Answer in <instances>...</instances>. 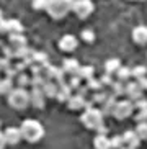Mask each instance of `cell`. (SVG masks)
I'll use <instances>...</instances> for the list:
<instances>
[{
    "label": "cell",
    "mask_w": 147,
    "mask_h": 149,
    "mask_svg": "<svg viewBox=\"0 0 147 149\" xmlns=\"http://www.w3.org/2000/svg\"><path fill=\"white\" fill-rule=\"evenodd\" d=\"M48 82L46 80V77H44L43 74H35L31 75V80H30V85L31 87H38V88H43V85Z\"/></svg>",
    "instance_id": "obj_25"
},
{
    "label": "cell",
    "mask_w": 147,
    "mask_h": 149,
    "mask_svg": "<svg viewBox=\"0 0 147 149\" xmlns=\"http://www.w3.org/2000/svg\"><path fill=\"white\" fill-rule=\"evenodd\" d=\"M111 93H113L114 97L124 95V82H121V80L113 82V84H111Z\"/></svg>",
    "instance_id": "obj_28"
},
{
    "label": "cell",
    "mask_w": 147,
    "mask_h": 149,
    "mask_svg": "<svg viewBox=\"0 0 147 149\" xmlns=\"http://www.w3.org/2000/svg\"><path fill=\"white\" fill-rule=\"evenodd\" d=\"M110 144H111L113 149H121L123 148V136H113L111 139H110Z\"/></svg>",
    "instance_id": "obj_34"
},
{
    "label": "cell",
    "mask_w": 147,
    "mask_h": 149,
    "mask_svg": "<svg viewBox=\"0 0 147 149\" xmlns=\"http://www.w3.org/2000/svg\"><path fill=\"white\" fill-rule=\"evenodd\" d=\"M95 10V5L92 0H74L72 3V12L77 15L80 20H85L88 18Z\"/></svg>",
    "instance_id": "obj_5"
},
{
    "label": "cell",
    "mask_w": 147,
    "mask_h": 149,
    "mask_svg": "<svg viewBox=\"0 0 147 149\" xmlns=\"http://www.w3.org/2000/svg\"><path fill=\"white\" fill-rule=\"evenodd\" d=\"M13 90V80L5 77V79H0V95H8Z\"/></svg>",
    "instance_id": "obj_23"
},
{
    "label": "cell",
    "mask_w": 147,
    "mask_h": 149,
    "mask_svg": "<svg viewBox=\"0 0 147 149\" xmlns=\"http://www.w3.org/2000/svg\"><path fill=\"white\" fill-rule=\"evenodd\" d=\"M0 51H2V54H3V57H7V59H15V49L10 48L8 44H5V46H2L0 48Z\"/></svg>",
    "instance_id": "obj_32"
},
{
    "label": "cell",
    "mask_w": 147,
    "mask_h": 149,
    "mask_svg": "<svg viewBox=\"0 0 147 149\" xmlns=\"http://www.w3.org/2000/svg\"><path fill=\"white\" fill-rule=\"evenodd\" d=\"M136 134L139 136V139H147V121L146 123H137Z\"/></svg>",
    "instance_id": "obj_31"
},
{
    "label": "cell",
    "mask_w": 147,
    "mask_h": 149,
    "mask_svg": "<svg viewBox=\"0 0 147 149\" xmlns=\"http://www.w3.org/2000/svg\"><path fill=\"white\" fill-rule=\"evenodd\" d=\"M114 82V80L111 79V75L110 74H105V75H101V79H100V84H101V85H111V84Z\"/></svg>",
    "instance_id": "obj_41"
},
{
    "label": "cell",
    "mask_w": 147,
    "mask_h": 149,
    "mask_svg": "<svg viewBox=\"0 0 147 149\" xmlns=\"http://www.w3.org/2000/svg\"><path fill=\"white\" fill-rule=\"evenodd\" d=\"M146 74H147V67L146 66H136V67L131 69V75L136 77V80L141 79V77H146Z\"/></svg>",
    "instance_id": "obj_29"
},
{
    "label": "cell",
    "mask_w": 147,
    "mask_h": 149,
    "mask_svg": "<svg viewBox=\"0 0 147 149\" xmlns=\"http://www.w3.org/2000/svg\"><path fill=\"white\" fill-rule=\"evenodd\" d=\"M72 90H77L78 87H80V77L78 75H70V80H69V84H67Z\"/></svg>",
    "instance_id": "obj_37"
},
{
    "label": "cell",
    "mask_w": 147,
    "mask_h": 149,
    "mask_svg": "<svg viewBox=\"0 0 147 149\" xmlns=\"http://www.w3.org/2000/svg\"><path fill=\"white\" fill-rule=\"evenodd\" d=\"M74 0H48L46 12L51 15L54 20H61L72 10Z\"/></svg>",
    "instance_id": "obj_2"
},
{
    "label": "cell",
    "mask_w": 147,
    "mask_h": 149,
    "mask_svg": "<svg viewBox=\"0 0 147 149\" xmlns=\"http://www.w3.org/2000/svg\"><path fill=\"white\" fill-rule=\"evenodd\" d=\"M87 88H88V90H93V92H100V90H103V85L100 84L98 79L92 77L90 80H87Z\"/></svg>",
    "instance_id": "obj_30"
},
{
    "label": "cell",
    "mask_w": 147,
    "mask_h": 149,
    "mask_svg": "<svg viewBox=\"0 0 147 149\" xmlns=\"http://www.w3.org/2000/svg\"><path fill=\"white\" fill-rule=\"evenodd\" d=\"M119 67H121L119 59H108V61L105 62V70H106V74H110V75H113Z\"/></svg>",
    "instance_id": "obj_22"
},
{
    "label": "cell",
    "mask_w": 147,
    "mask_h": 149,
    "mask_svg": "<svg viewBox=\"0 0 147 149\" xmlns=\"http://www.w3.org/2000/svg\"><path fill=\"white\" fill-rule=\"evenodd\" d=\"M123 143H124L128 148L136 149L141 144V139H139V136L136 134V131H126L124 134H123Z\"/></svg>",
    "instance_id": "obj_13"
},
{
    "label": "cell",
    "mask_w": 147,
    "mask_h": 149,
    "mask_svg": "<svg viewBox=\"0 0 147 149\" xmlns=\"http://www.w3.org/2000/svg\"><path fill=\"white\" fill-rule=\"evenodd\" d=\"M132 103H134V108H137L139 111L147 108V100H146V98H139V100L132 102Z\"/></svg>",
    "instance_id": "obj_39"
},
{
    "label": "cell",
    "mask_w": 147,
    "mask_h": 149,
    "mask_svg": "<svg viewBox=\"0 0 147 149\" xmlns=\"http://www.w3.org/2000/svg\"><path fill=\"white\" fill-rule=\"evenodd\" d=\"M85 103H87V98L85 97H80V95H72L67 100V107H69L70 110H80V108H83L85 107Z\"/></svg>",
    "instance_id": "obj_16"
},
{
    "label": "cell",
    "mask_w": 147,
    "mask_h": 149,
    "mask_svg": "<svg viewBox=\"0 0 147 149\" xmlns=\"http://www.w3.org/2000/svg\"><path fill=\"white\" fill-rule=\"evenodd\" d=\"M17 79V84H18V87L20 88H26L28 85H30V80H31V77L26 72H20V74L15 77Z\"/></svg>",
    "instance_id": "obj_27"
},
{
    "label": "cell",
    "mask_w": 147,
    "mask_h": 149,
    "mask_svg": "<svg viewBox=\"0 0 147 149\" xmlns=\"http://www.w3.org/2000/svg\"><path fill=\"white\" fill-rule=\"evenodd\" d=\"M110 92H105V90H100V92H95V95H93V98H92V102L93 103H103L105 100H106V97H108Z\"/></svg>",
    "instance_id": "obj_33"
},
{
    "label": "cell",
    "mask_w": 147,
    "mask_h": 149,
    "mask_svg": "<svg viewBox=\"0 0 147 149\" xmlns=\"http://www.w3.org/2000/svg\"><path fill=\"white\" fill-rule=\"evenodd\" d=\"M87 93H88V88H87V87H82V85H80V87L77 88V95H80V97H85Z\"/></svg>",
    "instance_id": "obj_43"
},
{
    "label": "cell",
    "mask_w": 147,
    "mask_h": 149,
    "mask_svg": "<svg viewBox=\"0 0 147 149\" xmlns=\"http://www.w3.org/2000/svg\"><path fill=\"white\" fill-rule=\"evenodd\" d=\"M114 107H116V97L110 92L108 97H106V100L101 103V113H103V115H113Z\"/></svg>",
    "instance_id": "obj_14"
},
{
    "label": "cell",
    "mask_w": 147,
    "mask_h": 149,
    "mask_svg": "<svg viewBox=\"0 0 147 149\" xmlns=\"http://www.w3.org/2000/svg\"><path fill=\"white\" fill-rule=\"evenodd\" d=\"M33 49L28 48V46H25V48H20V49H15V57H17L18 61H28V59H31V56H33Z\"/></svg>",
    "instance_id": "obj_20"
},
{
    "label": "cell",
    "mask_w": 147,
    "mask_h": 149,
    "mask_svg": "<svg viewBox=\"0 0 147 149\" xmlns=\"http://www.w3.org/2000/svg\"><path fill=\"white\" fill-rule=\"evenodd\" d=\"M5 146H7V141H5V136H3V133H0V149H3Z\"/></svg>",
    "instance_id": "obj_45"
},
{
    "label": "cell",
    "mask_w": 147,
    "mask_h": 149,
    "mask_svg": "<svg viewBox=\"0 0 147 149\" xmlns=\"http://www.w3.org/2000/svg\"><path fill=\"white\" fill-rule=\"evenodd\" d=\"M77 44H78V41L74 35H64L61 38V41H59V48L64 53H72L74 49L77 48Z\"/></svg>",
    "instance_id": "obj_8"
},
{
    "label": "cell",
    "mask_w": 147,
    "mask_h": 149,
    "mask_svg": "<svg viewBox=\"0 0 147 149\" xmlns=\"http://www.w3.org/2000/svg\"><path fill=\"white\" fill-rule=\"evenodd\" d=\"M95 131L98 133V134H106V131H108V130H106V126H105V125H101L100 128H96Z\"/></svg>",
    "instance_id": "obj_44"
},
{
    "label": "cell",
    "mask_w": 147,
    "mask_h": 149,
    "mask_svg": "<svg viewBox=\"0 0 147 149\" xmlns=\"http://www.w3.org/2000/svg\"><path fill=\"white\" fill-rule=\"evenodd\" d=\"M0 74H2V72H0Z\"/></svg>",
    "instance_id": "obj_48"
},
{
    "label": "cell",
    "mask_w": 147,
    "mask_h": 149,
    "mask_svg": "<svg viewBox=\"0 0 147 149\" xmlns=\"http://www.w3.org/2000/svg\"><path fill=\"white\" fill-rule=\"evenodd\" d=\"M8 46L13 49H20L26 46V38L23 33H15V35H8Z\"/></svg>",
    "instance_id": "obj_12"
},
{
    "label": "cell",
    "mask_w": 147,
    "mask_h": 149,
    "mask_svg": "<svg viewBox=\"0 0 147 149\" xmlns=\"http://www.w3.org/2000/svg\"><path fill=\"white\" fill-rule=\"evenodd\" d=\"M121 149H132V148H128V146H123Z\"/></svg>",
    "instance_id": "obj_46"
},
{
    "label": "cell",
    "mask_w": 147,
    "mask_h": 149,
    "mask_svg": "<svg viewBox=\"0 0 147 149\" xmlns=\"http://www.w3.org/2000/svg\"><path fill=\"white\" fill-rule=\"evenodd\" d=\"M93 146L95 149H111L110 139L106 138V134H96V138L93 139Z\"/></svg>",
    "instance_id": "obj_19"
},
{
    "label": "cell",
    "mask_w": 147,
    "mask_h": 149,
    "mask_svg": "<svg viewBox=\"0 0 147 149\" xmlns=\"http://www.w3.org/2000/svg\"><path fill=\"white\" fill-rule=\"evenodd\" d=\"M20 133H21V138L26 139L28 143H36L44 136V128L36 120H25L21 123Z\"/></svg>",
    "instance_id": "obj_1"
},
{
    "label": "cell",
    "mask_w": 147,
    "mask_h": 149,
    "mask_svg": "<svg viewBox=\"0 0 147 149\" xmlns=\"http://www.w3.org/2000/svg\"><path fill=\"white\" fill-rule=\"evenodd\" d=\"M136 121H137V123H146L147 121V108L139 111L137 116H136Z\"/></svg>",
    "instance_id": "obj_40"
},
{
    "label": "cell",
    "mask_w": 147,
    "mask_h": 149,
    "mask_svg": "<svg viewBox=\"0 0 147 149\" xmlns=\"http://www.w3.org/2000/svg\"><path fill=\"white\" fill-rule=\"evenodd\" d=\"M5 136V141H7V144H18L20 139H21V133H20V128H8V130H5L3 133Z\"/></svg>",
    "instance_id": "obj_11"
},
{
    "label": "cell",
    "mask_w": 147,
    "mask_h": 149,
    "mask_svg": "<svg viewBox=\"0 0 147 149\" xmlns=\"http://www.w3.org/2000/svg\"><path fill=\"white\" fill-rule=\"evenodd\" d=\"M2 20H3V18H2V10H0V22H2Z\"/></svg>",
    "instance_id": "obj_47"
},
{
    "label": "cell",
    "mask_w": 147,
    "mask_h": 149,
    "mask_svg": "<svg viewBox=\"0 0 147 149\" xmlns=\"http://www.w3.org/2000/svg\"><path fill=\"white\" fill-rule=\"evenodd\" d=\"M116 77H118V80H121V82L129 80V77H132V75H131V69L126 67V66H121L116 70Z\"/></svg>",
    "instance_id": "obj_26"
},
{
    "label": "cell",
    "mask_w": 147,
    "mask_h": 149,
    "mask_svg": "<svg viewBox=\"0 0 147 149\" xmlns=\"http://www.w3.org/2000/svg\"><path fill=\"white\" fill-rule=\"evenodd\" d=\"M44 102H46V97L43 93V88L33 87L30 92V103L36 107V108H44Z\"/></svg>",
    "instance_id": "obj_9"
},
{
    "label": "cell",
    "mask_w": 147,
    "mask_h": 149,
    "mask_svg": "<svg viewBox=\"0 0 147 149\" xmlns=\"http://www.w3.org/2000/svg\"><path fill=\"white\" fill-rule=\"evenodd\" d=\"M103 116L105 115L101 113V110L93 107L90 110H85V113L80 116V120H82V123L88 130H96V128H100L103 125Z\"/></svg>",
    "instance_id": "obj_4"
},
{
    "label": "cell",
    "mask_w": 147,
    "mask_h": 149,
    "mask_svg": "<svg viewBox=\"0 0 147 149\" xmlns=\"http://www.w3.org/2000/svg\"><path fill=\"white\" fill-rule=\"evenodd\" d=\"M72 97V88L67 85V82L65 84H62V85H59V90H57V95H56V98L59 102H67Z\"/></svg>",
    "instance_id": "obj_18"
},
{
    "label": "cell",
    "mask_w": 147,
    "mask_h": 149,
    "mask_svg": "<svg viewBox=\"0 0 147 149\" xmlns=\"http://www.w3.org/2000/svg\"><path fill=\"white\" fill-rule=\"evenodd\" d=\"M57 90H59V85L52 80H48V82L43 85V93L46 98H56L57 95Z\"/></svg>",
    "instance_id": "obj_17"
},
{
    "label": "cell",
    "mask_w": 147,
    "mask_h": 149,
    "mask_svg": "<svg viewBox=\"0 0 147 149\" xmlns=\"http://www.w3.org/2000/svg\"><path fill=\"white\" fill-rule=\"evenodd\" d=\"M82 40L85 41V43H93V41H95V33L92 30H83L82 31Z\"/></svg>",
    "instance_id": "obj_35"
},
{
    "label": "cell",
    "mask_w": 147,
    "mask_h": 149,
    "mask_svg": "<svg viewBox=\"0 0 147 149\" xmlns=\"http://www.w3.org/2000/svg\"><path fill=\"white\" fill-rule=\"evenodd\" d=\"M132 40L137 44H146L147 43V26H136L132 30Z\"/></svg>",
    "instance_id": "obj_15"
},
{
    "label": "cell",
    "mask_w": 147,
    "mask_h": 149,
    "mask_svg": "<svg viewBox=\"0 0 147 149\" xmlns=\"http://www.w3.org/2000/svg\"><path fill=\"white\" fill-rule=\"evenodd\" d=\"M10 67H12V61H10V59H7V57H0V72H7V70L10 69Z\"/></svg>",
    "instance_id": "obj_36"
},
{
    "label": "cell",
    "mask_w": 147,
    "mask_h": 149,
    "mask_svg": "<svg viewBox=\"0 0 147 149\" xmlns=\"http://www.w3.org/2000/svg\"><path fill=\"white\" fill-rule=\"evenodd\" d=\"M33 8L35 10H46L48 7V0H33Z\"/></svg>",
    "instance_id": "obj_38"
},
{
    "label": "cell",
    "mask_w": 147,
    "mask_h": 149,
    "mask_svg": "<svg viewBox=\"0 0 147 149\" xmlns=\"http://www.w3.org/2000/svg\"><path fill=\"white\" fill-rule=\"evenodd\" d=\"M23 33V25L18 20H7V35Z\"/></svg>",
    "instance_id": "obj_21"
},
{
    "label": "cell",
    "mask_w": 147,
    "mask_h": 149,
    "mask_svg": "<svg viewBox=\"0 0 147 149\" xmlns=\"http://www.w3.org/2000/svg\"><path fill=\"white\" fill-rule=\"evenodd\" d=\"M132 110H134V103L131 100L116 102V107L113 110V116L118 120H124V118H128V116L132 115Z\"/></svg>",
    "instance_id": "obj_6"
},
{
    "label": "cell",
    "mask_w": 147,
    "mask_h": 149,
    "mask_svg": "<svg viewBox=\"0 0 147 149\" xmlns=\"http://www.w3.org/2000/svg\"><path fill=\"white\" fill-rule=\"evenodd\" d=\"M124 95H128V100L136 102L142 98V88L137 82H128L124 84Z\"/></svg>",
    "instance_id": "obj_7"
},
{
    "label": "cell",
    "mask_w": 147,
    "mask_h": 149,
    "mask_svg": "<svg viewBox=\"0 0 147 149\" xmlns=\"http://www.w3.org/2000/svg\"><path fill=\"white\" fill-rule=\"evenodd\" d=\"M93 72H95V69L92 66H80V69H78L77 75L80 77V80L85 79V80H90L92 77H93Z\"/></svg>",
    "instance_id": "obj_24"
},
{
    "label": "cell",
    "mask_w": 147,
    "mask_h": 149,
    "mask_svg": "<svg viewBox=\"0 0 147 149\" xmlns=\"http://www.w3.org/2000/svg\"><path fill=\"white\" fill-rule=\"evenodd\" d=\"M136 82L141 85V88H142V92L144 90H147V77H141V79H137Z\"/></svg>",
    "instance_id": "obj_42"
},
{
    "label": "cell",
    "mask_w": 147,
    "mask_h": 149,
    "mask_svg": "<svg viewBox=\"0 0 147 149\" xmlns=\"http://www.w3.org/2000/svg\"><path fill=\"white\" fill-rule=\"evenodd\" d=\"M8 103L17 110H25L30 103V92L26 88L13 87V90L8 93Z\"/></svg>",
    "instance_id": "obj_3"
},
{
    "label": "cell",
    "mask_w": 147,
    "mask_h": 149,
    "mask_svg": "<svg viewBox=\"0 0 147 149\" xmlns=\"http://www.w3.org/2000/svg\"><path fill=\"white\" fill-rule=\"evenodd\" d=\"M62 70H64V74H69V75H77L78 69H80V64H78L77 59H72V57H69V59H64V62H62Z\"/></svg>",
    "instance_id": "obj_10"
}]
</instances>
